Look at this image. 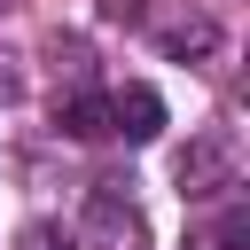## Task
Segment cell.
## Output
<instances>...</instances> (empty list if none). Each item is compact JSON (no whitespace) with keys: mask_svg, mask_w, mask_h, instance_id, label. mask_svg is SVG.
Segmentation results:
<instances>
[{"mask_svg":"<svg viewBox=\"0 0 250 250\" xmlns=\"http://www.w3.org/2000/svg\"><path fill=\"white\" fill-rule=\"evenodd\" d=\"M234 188H242L234 141H227V133H203V141L180 156V195H188V203H219V195H234Z\"/></svg>","mask_w":250,"mask_h":250,"instance_id":"obj_1","label":"cell"},{"mask_svg":"<svg viewBox=\"0 0 250 250\" xmlns=\"http://www.w3.org/2000/svg\"><path fill=\"white\" fill-rule=\"evenodd\" d=\"M109 133H125V141H156V133H164V102H156V86H117V94H109Z\"/></svg>","mask_w":250,"mask_h":250,"instance_id":"obj_2","label":"cell"},{"mask_svg":"<svg viewBox=\"0 0 250 250\" xmlns=\"http://www.w3.org/2000/svg\"><path fill=\"white\" fill-rule=\"evenodd\" d=\"M55 133H70V141H102L109 133V94H62L55 102Z\"/></svg>","mask_w":250,"mask_h":250,"instance_id":"obj_3","label":"cell"},{"mask_svg":"<svg viewBox=\"0 0 250 250\" xmlns=\"http://www.w3.org/2000/svg\"><path fill=\"white\" fill-rule=\"evenodd\" d=\"M242 242H250V219H242V203H227V211H219L188 250H242Z\"/></svg>","mask_w":250,"mask_h":250,"instance_id":"obj_4","label":"cell"},{"mask_svg":"<svg viewBox=\"0 0 250 250\" xmlns=\"http://www.w3.org/2000/svg\"><path fill=\"white\" fill-rule=\"evenodd\" d=\"M211 39H219V31H211V23L195 16V23H180V31H164V55H203Z\"/></svg>","mask_w":250,"mask_h":250,"instance_id":"obj_5","label":"cell"},{"mask_svg":"<svg viewBox=\"0 0 250 250\" xmlns=\"http://www.w3.org/2000/svg\"><path fill=\"white\" fill-rule=\"evenodd\" d=\"M16 250H78V234H62V227H47V219H39V227H23V234H16Z\"/></svg>","mask_w":250,"mask_h":250,"instance_id":"obj_6","label":"cell"},{"mask_svg":"<svg viewBox=\"0 0 250 250\" xmlns=\"http://www.w3.org/2000/svg\"><path fill=\"white\" fill-rule=\"evenodd\" d=\"M23 94V78H16V55H0V102H16Z\"/></svg>","mask_w":250,"mask_h":250,"instance_id":"obj_7","label":"cell"},{"mask_svg":"<svg viewBox=\"0 0 250 250\" xmlns=\"http://www.w3.org/2000/svg\"><path fill=\"white\" fill-rule=\"evenodd\" d=\"M102 8H109L117 23H141V0H102Z\"/></svg>","mask_w":250,"mask_h":250,"instance_id":"obj_8","label":"cell"}]
</instances>
